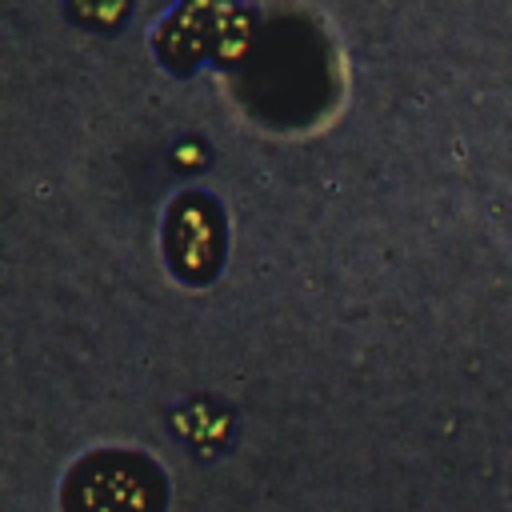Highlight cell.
Returning <instances> with one entry per match:
<instances>
[{
    "mask_svg": "<svg viewBox=\"0 0 512 512\" xmlns=\"http://www.w3.org/2000/svg\"><path fill=\"white\" fill-rule=\"evenodd\" d=\"M164 476L136 452L84 456L64 480V512H160Z\"/></svg>",
    "mask_w": 512,
    "mask_h": 512,
    "instance_id": "1",
    "label": "cell"
},
{
    "mask_svg": "<svg viewBox=\"0 0 512 512\" xmlns=\"http://www.w3.org/2000/svg\"><path fill=\"white\" fill-rule=\"evenodd\" d=\"M168 248L184 276H208L220 252V216L208 200L184 196L168 216Z\"/></svg>",
    "mask_w": 512,
    "mask_h": 512,
    "instance_id": "2",
    "label": "cell"
}]
</instances>
